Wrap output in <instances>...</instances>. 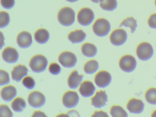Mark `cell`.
Returning <instances> with one entry per match:
<instances>
[{
    "instance_id": "23",
    "label": "cell",
    "mask_w": 156,
    "mask_h": 117,
    "mask_svg": "<svg viewBox=\"0 0 156 117\" xmlns=\"http://www.w3.org/2000/svg\"><path fill=\"white\" fill-rule=\"evenodd\" d=\"M12 109L17 112H21L26 108V103L25 100L21 98H17L12 103Z\"/></svg>"
},
{
    "instance_id": "1",
    "label": "cell",
    "mask_w": 156,
    "mask_h": 117,
    "mask_svg": "<svg viewBox=\"0 0 156 117\" xmlns=\"http://www.w3.org/2000/svg\"><path fill=\"white\" fill-rule=\"evenodd\" d=\"M74 11L72 8L65 7L60 10L58 14L59 23L64 26H70L75 21Z\"/></svg>"
},
{
    "instance_id": "10",
    "label": "cell",
    "mask_w": 156,
    "mask_h": 117,
    "mask_svg": "<svg viewBox=\"0 0 156 117\" xmlns=\"http://www.w3.org/2000/svg\"><path fill=\"white\" fill-rule=\"evenodd\" d=\"M79 101V96L75 91H66L63 96V104L68 108L76 107Z\"/></svg>"
},
{
    "instance_id": "29",
    "label": "cell",
    "mask_w": 156,
    "mask_h": 117,
    "mask_svg": "<svg viewBox=\"0 0 156 117\" xmlns=\"http://www.w3.org/2000/svg\"><path fill=\"white\" fill-rule=\"evenodd\" d=\"M0 16H1V21H0V27L2 28L6 27L10 23L9 15L7 12H2L0 13Z\"/></svg>"
},
{
    "instance_id": "24",
    "label": "cell",
    "mask_w": 156,
    "mask_h": 117,
    "mask_svg": "<svg viewBox=\"0 0 156 117\" xmlns=\"http://www.w3.org/2000/svg\"><path fill=\"white\" fill-rule=\"evenodd\" d=\"M100 7L103 10L107 11H113L117 7V2L116 0H100Z\"/></svg>"
},
{
    "instance_id": "4",
    "label": "cell",
    "mask_w": 156,
    "mask_h": 117,
    "mask_svg": "<svg viewBox=\"0 0 156 117\" xmlns=\"http://www.w3.org/2000/svg\"><path fill=\"white\" fill-rule=\"evenodd\" d=\"M153 52L152 46L147 42H143L140 44L136 48L137 55L142 61L150 59L153 55Z\"/></svg>"
},
{
    "instance_id": "32",
    "label": "cell",
    "mask_w": 156,
    "mask_h": 117,
    "mask_svg": "<svg viewBox=\"0 0 156 117\" xmlns=\"http://www.w3.org/2000/svg\"><path fill=\"white\" fill-rule=\"evenodd\" d=\"M10 82L9 73L5 70L1 69V86L7 85Z\"/></svg>"
},
{
    "instance_id": "17",
    "label": "cell",
    "mask_w": 156,
    "mask_h": 117,
    "mask_svg": "<svg viewBox=\"0 0 156 117\" xmlns=\"http://www.w3.org/2000/svg\"><path fill=\"white\" fill-rule=\"evenodd\" d=\"M28 69L25 66L20 65L14 67L12 71V80L20 82L25 76L28 75Z\"/></svg>"
},
{
    "instance_id": "15",
    "label": "cell",
    "mask_w": 156,
    "mask_h": 117,
    "mask_svg": "<svg viewBox=\"0 0 156 117\" xmlns=\"http://www.w3.org/2000/svg\"><path fill=\"white\" fill-rule=\"evenodd\" d=\"M18 45L22 48H28L32 44V35L29 32L23 31L21 32L17 37Z\"/></svg>"
},
{
    "instance_id": "34",
    "label": "cell",
    "mask_w": 156,
    "mask_h": 117,
    "mask_svg": "<svg viewBox=\"0 0 156 117\" xmlns=\"http://www.w3.org/2000/svg\"><path fill=\"white\" fill-rule=\"evenodd\" d=\"M2 5L5 9L12 8L15 5V0H1Z\"/></svg>"
},
{
    "instance_id": "22",
    "label": "cell",
    "mask_w": 156,
    "mask_h": 117,
    "mask_svg": "<svg viewBox=\"0 0 156 117\" xmlns=\"http://www.w3.org/2000/svg\"><path fill=\"white\" fill-rule=\"evenodd\" d=\"M96 47L90 43H85L82 47V52L83 55L88 57H93L97 53Z\"/></svg>"
},
{
    "instance_id": "14",
    "label": "cell",
    "mask_w": 156,
    "mask_h": 117,
    "mask_svg": "<svg viewBox=\"0 0 156 117\" xmlns=\"http://www.w3.org/2000/svg\"><path fill=\"white\" fill-rule=\"evenodd\" d=\"M3 60L8 63H14L19 59V55L16 49L12 47H7L2 53Z\"/></svg>"
},
{
    "instance_id": "9",
    "label": "cell",
    "mask_w": 156,
    "mask_h": 117,
    "mask_svg": "<svg viewBox=\"0 0 156 117\" xmlns=\"http://www.w3.org/2000/svg\"><path fill=\"white\" fill-rule=\"evenodd\" d=\"M45 97L41 92L34 91L31 92L28 97V102L31 107L39 108L42 107L45 102Z\"/></svg>"
},
{
    "instance_id": "16",
    "label": "cell",
    "mask_w": 156,
    "mask_h": 117,
    "mask_svg": "<svg viewBox=\"0 0 156 117\" xmlns=\"http://www.w3.org/2000/svg\"><path fill=\"white\" fill-rule=\"evenodd\" d=\"M96 88L93 83L90 81H85L80 85L79 92L83 97L88 98L94 93Z\"/></svg>"
},
{
    "instance_id": "35",
    "label": "cell",
    "mask_w": 156,
    "mask_h": 117,
    "mask_svg": "<svg viewBox=\"0 0 156 117\" xmlns=\"http://www.w3.org/2000/svg\"><path fill=\"white\" fill-rule=\"evenodd\" d=\"M148 23L151 28L156 29V13L153 14L150 16Z\"/></svg>"
},
{
    "instance_id": "2",
    "label": "cell",
    "mask_w": 156,
    "mask_h": 117,
    "mask_svg": "<svg viewBox=\"0 0 156 117\" xmlns=\"http://www.w3.org/2000/svg\"><path fill=\"white\" fill-rule=\"evenodd\" d=\"M48 60L42 55H38L32 58L30 62V66L32 70L35 73L43 72L47 67Z\"/></svg>"
},
{
    "instance_id": "33",
    "label": "cell",
    "mask_w": 156,
    "mask_h": 117,
    "mask_svg": "<svg viewBox=\"0 0 156 117\" xmlns=\"http://www.w3.org/2000/svg\"><path fill=\"white\" fill-rule=\"evenodd\" d=\"M49 69V71L53 75H58L61 71V67L57 63H52L50 65Z\"/></svg>"
},
{
    "instance_id": "11",
    "label": "cell",
    "mask_w": 156,
    "mask_h": 117,
    "mask_svg": "<svg viewBox=\"0 0 156 117\" xmlns=\"http://www.w3.org/2000/svg\"><path fill=\"white\" fill-rule=\"evenodd\" d=\"M112 77L110 73L106 71H101L98 72L95 77V82L98 87L105 88L111 83Z\"/></svg>"
},
{
    "instance_id": "36",
    "label": "cell",
    "mask_w": 156,
    "mask_h": 117,
    "mask_svg": "<svg viewBox=\"0 0 156 117\" xmlns=\"http://www.w3.org/2000/svg\"><path fill=\"white\" fill-rule=\"evenodd\" d=\"M92 117H108L106 112L102 111H96L94 114L92 115Z\"/></svg>"
},
{
    "instance_id": "20",
    "label": "cell",
    "mask_w": 156,
    "mask_h": 117,
    "mask_svg": "<svg viewBox=\"0 0 156 117\" xmlns=\"http://www.w3.org/2000/svg\"><path fill=\"white\" fill-rule=\"evenodd\" d=\"M86 37V34L82 30H76L71 32L68 36V39L73 44L83 41Z\"/></svg>"
},
{
    "instance_id": "40",
    "label": "cell",
    "mask_w": 156,
    "mask_h": 117,
    "mask_svg": "<svg viewBox=\"0 0 156 117\" xmlns=\"http://www.w3.org/2000/svg\"><path fill=\"white\" fill-rule=\"evenodd\" d=\"M66 1L70 2H76V1H78V0H66Z\"/></svg>"
},
{
    "instance_id": "39",
    "label": "cell",
    "mask_w": 156,
    "mask_h": 117,
    "mask_svg": "<svg viewBox=\"0 0 156 117\" xmlns=\"http://www.w3.org/2000/svg\"><path fill=\"white\" fill-rule=\"evenodd\" d=\"M151 116L152 117H156V111L153 112V113L151 114Z\"/></svg>"
},
{
    "instance_id": "13",
    "label": "cell",
    "mask_w": 156,
    "mask_h": 117,
    "mask_svg": "<svg viewBox=\"0 0 156 117\" xmlns=\"http://www.w3.org/2000/svg\"><path fill=\"white\" fill-rule=\"evenodd\" d=\"M144 103L142 101L136 98L130 99L127 104V108L129 112L135 114L141 113L144 110Z\"/></svg>"
},
{
    "instance_id": "3",
    "label": "cell",
    "mask_w": 156,
    "mask_h": 117,
    "mask_svg": "<svg viewBox=\"0 0 156 117\" xmlns=\"http://www.w3.org/2000/svg\"><path fill=\"white\" fill-rule=\"evenodd\" d=\"M111 28L109 22L105 18H99L93 25V29L98 36L105 37L107 35Z\"/></svg>"
},
{
    "instance_id": "7",
    "label": "cell",
    "mask_w": 156,
    "mask_h": 117,
    "mask_svg": "<svg viewBox=\"0 0 156 117\" xmlns=\"http://www.w3.org/2000/svg\"><path fill=\"white\" fill-rule=\"evenodd\" d=\"M59 62L65 67H73L77 63V58L74 54L66 51L60 54L58 58Z\"/></svg>"
},
{
    "instance_id": "26",
    "label": "cell",
    "mask_w": 156,
    "mask_h": 117,
    "mask_svg": "<svg viewBox=\"0 0 156 117\" xmlns=\"http://www.w3.org/2000/svg\"><path fill=\"white\" fill-rule=\"evenodd\" d=\"M122 26L129 27L131 29V33H134L137 27L136 20L132 17H128L121 23L119 27Z\"/></svg>"
},
{
    "instance_id": "41",
    "label": "cell",
    "mask_w": 156,
    "mask_h": 117,
    "mask_svg": "<svg viewBox=\"0 0 156 117\" xmlns=\"http://www.w3.org/2000/svg\"><path fill=\"white\" fill-rule=\"evenodd\" d=\"M155 5H156V0H155Z\"/></svg>"
},
{
    "instance_id": "6",
    "label": "cell",
    "mask_w": 156,
    "mask_h": 117,
    "mask_svg": "<svg viewBox=\"0 0 156 117\" xmlns=\"http://www.w3.org/2000/svg\"><path fill=\"white\" fill-rule=\"evenodd\" d=\"M94 18V12L89 8H82L77 15V21L83 26H87L90 25Z\"/></svg>"
},
{
    "instance_id": "21",
    "label": "cell",
    "mask_w": 156,
    "mask_h": 117,
    "mask_svg": "<svg viewBox=\"0 0 156 117\" xmlns=\"http://www.w3.org/2000/svg\"><path fill=\"white\" fill-rule=\"evenodd\" d=\"M50 37L49 32L44 28L38 29L34 34L35 40L40 44H44L47 43Z\"/></svg>"
},
{
    "instance_id": "30",
    "label": "cell",
    "mask_w": 156,
    "mask_h": 117,
    "mask_svg": "<svg viewBox=\"0 0 156 117\" xmlns=\"http://www.w3.org/2000/svg\"><path fill=\"white\" fill-rule=\"evenodd\" d=\"M23 86L29 89H32L35 87V82L31 76L25 77L22 81Z\"/></svg>"
},
{
    "instance_id": "25",
    "label": "cell",
    "mask_w": 156,
    "mask_h": 117,
    "mask_svg": "<svg viewBox=\"0 0 156 117\" xmlns=\"http://www.w3.org/2000/svg\"><path fill=\"white\" fill-rule=\"evenodd\" d=\"M99 68L98 62L95 60L88 61L84 66V70L86 73L92 74L96 72Z\"/></svg>"
},
{
    "instance_id": "18",
    "label": "cell",
    "mask_w": 156,
    "mask_h": 117,
    "mask_svg": "<svg viewBox=\"0 0 156 117\" xmlns=\"http://www.w3.org/2000/svg\"><path fill=\"white\" fill-rule=\"evenodd\" d=\"M17 90L12 86L4 87L1 91V97L3 100L10 101L14 99L17 95Z\"/></svg>"
},
{
    "instance_id": "37",
    "label": "cell",
    "mask_w": 156,
    "mask_h": 117,
    "mask_svg": "<svg viewBox=\"0 0 156 117\" xmlns=\"http://www.w3.org/2000/svg\"><path fill=\"white\" fill-rule=\"evenodd\" d=\"M32 117H47V116L42 112L36 111L33 114Z\"/></svg>"
},
{
    "instance_id": "28",
    "label": "cell",
    "mask_w": 156,
    "mask_h": 117,
    "mask_svg": "<svg viewBox=\"0 0 156 117\" xmlns=\"http://www.w3.org/2000/svg\"><path fill=\"white\" fill-rule=\"evenodd\" d=\"M145 98L148 103L156 105V88H151L148 90L145 94Z\"/></svg>"
},
{
    "instance_id": "27",
    "label": "cell",
    "mask_w": 156,
    "mask_h": 117,
    "mask_svg": "<svg viewBox=\"0 0 156 117\" xmlns=\"http://www.w3.org/2000/svg\"><path fill=\"white\" fill-rule=\"evenodd\" d=\"M110 114L112 116L116 117H128V114L126 111L119 106H113L110 109Z\"/></svg>"
},
{
    "instance_id": "5",
    "label": "cell",
    "mask_w": 156,
    "mask_h": 117,
    "mask_svg": "<svg viewBox=\"0 0 156 117\" xmlns=\"http://www.w3.org/2000/svg\"><path fill=\"white\" fill-rule=\"evenodd\" d=\"M119 67L124 72L130 73L135 70L137 66L136 61L133 56L126 55L120 58Z\"/></svg>"
},
{
    "instance_id": "8",
    "label": "cell",
    "mask_w": 156,
    "mask_h": 117,
    "mask_svg": "<svg viewBox=\"0 0 156 117\" xmlns=\"http://www.w3.org/2000/svg\"><path fill=\"white\" fill-rule=\"evenodd\" d=\"M127 38V34L123 29L114 30L110 35V40L112 44L120 46L126 43Z\"/></svg>"
},
{
    "instance_id": "19",
    "label": "cell",
    "mask_w": 156,
    "mask_h": 117,
    "mask_svg": "<svg viewBox=\"0 0 156 117\" xmlns=\"http://www.w3.org/2000/svg\"><path fill=\"white\" fill-rule=\"evenodd\" d=\"M83 77V75H79L77 70L72 72L68 79V84L71 89L78 87Z\"/></svg>"
},
{
    "instance_id": "31",
    "label": "cell",
    "mask_w": 156,
    "mask_h": 117,
    "mask_svg": "<svg viewBox=\"0 0 156 117\" xmlns=\"http://www.w3.org/2000/svg\"><path fill=\"white\" fill-rule=\"evenodd\" d=\"M0 110V116L1 117H12L13 114L12 112L10 109L9 107L6 105H1Z\"/></svg>"
},
{
    "instance_id": "12",
    "label": "cell",
    "mask_w": 156,
    "mask_h": 117,
    "mask_svg": "<svg viewBox=\"0 0 156 117\" xmlns=\"http://www.w3.org/2000/svg\"><path fill=\"white\" fill-rule=\"evenodd\" d=\"M91 104L96 108H102L106 105L108 101V96L106 92L103 90L98 91L91 99Z\"/></svg>"
},
{
    "instance_id": "38",
    "label": "cell",
    "mask_w": 156,
    "mask_h": 117,
    "mask_svg": "<svg viewBox=\"0 0 156 117\" xmlns=\"http://www.w3.org/2000/svg\"><path fill=\"white\" fill-rule=\"evenodd\" d=\"M92 2H93L96 3H98L99 2H100V0H91Z\"/></svg>"
}]
</instances>
